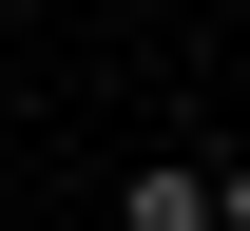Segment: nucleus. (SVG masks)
<instances>
[{
  "instance_id": "f257e3e1",
  "label": "nucleus",
  "mask_w": 250,
  "mask_h": 231,
  "mask_svg": "<svg viewBox=\"0 0 250 231\" xmlns=\"http://www.w3.org/2000/svg\"><path fill=\"white\" fill-rule=\"evenodd\" d=\"M212 231H250V154H212Z\"/></svg>"
}]
</instances>
